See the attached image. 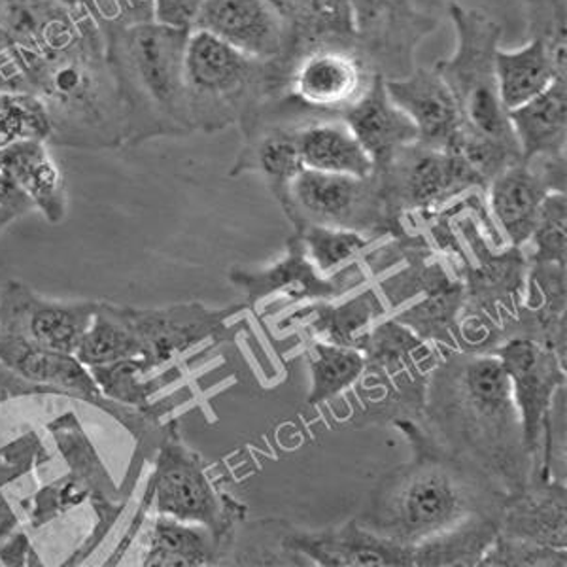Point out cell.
I'll list each match as a JSON object with an SVG mask.
<instances>
[{"mask_svg": "<svg viewBox=\"0 0 567 567\" xmlns=\"http://www.w3.org/2000/svg\"><path fill=\"white\" fill-rule=\"evenodd\" d=\"M245 167L259 168L269 176L272 182V192L277 194L282 187L288 186L297 173L303 167L297 152L296 135L293 130L269 131L267 135L259 136L254 152H246Z\"/></svg>", "mask_w": 567, "mask_h": 567, "instance_id": "cell-32", "label": "cell"}, {"mask_svg": "<svg viewBox=\"0 0 567 567\" xmlns=\"http://www.w3.org/2000/svg\"><path fill=\"white\" fill-rule=\"evenodd\" d=\"M293 135L305 168L358 178L374 175L371 157L352 135L349 125L342 122V117L305 123L293 130Z\"/></svg>", "mask_w": 567, "mask_h": 567, "instance_id": "cell-22", "label": "cell"}, {"mask_svg": "<svg viewBox=\"0 0 567 567\" xmlns=\"http://www.w3.org/2000/svg\"><path fill=\"white\" fill-rule=\"evenodd\" d=\"M446 13L456 31V50L433 69L451 87L464 130L520 150L497 91L496 53L502 48V25L488 13L458 2Z\"/></svg>", "mask_w": 567, "mask_h": 567, "instance_id": "cell-3", "label": "cell"}, {"mask_svg": "<svg viewBox=\"0 0 567 567\" xmlns=\"http://www.w3.org/2000/svg\"><path fill=\"white\" fill-rule=\"evenodd\" d=\"M218 560L221 548L207 526L155 516L142 566L200 567L214 566Z\"/></svg>", "mask_w": 567, "mask_h": 567, "instance_id": "cell-24", "label": "cell"}, {"mask_svg": "<svg viewBox=\"0 0 567 567\" xmlns=\"http://www.w3.org/2000/svg\"><path fill=\"white\" fill-rule=\"evenodd\" d=\"M0 363L25 381L65 390L93 403L103 395L90 369L76 355L42 349L4 322H0Z\"/></svg>", "mask_w": 567, "mask_h": 567, "instance_id": "cell-19", "label": "cell"}, {"mask_svg": "<svg viewBox=\"0 0 567 567\" xmlns=\"http://www.w3.org/2000/svg\"><path fill=\"white\" fill-rule=\"evenodd\" d=\"M499 534L545 547L566 548V486L553 478H529L526 488L503 503Z\"/></svg>", "mask_w": 567, "mask_h": 567, "instance_id": "cell-20", "label": "cell"}, {"mask_svg": "<svg viewBox=\"0 0 567 567\" xmlns=\"http://www.w3.org/2000/svg\"><path fill=\"white\" fill-rule=\"evenodd\" d=\"M492 354L502 361L523 427L524 449L532 458V477H550L553 406L566 384V358L526 336L513 337Z\"/></svg>", "mask_w": 567, "mask_h": 567, "instance_id": "cell-5", "label": "cell"}, {"mask_svg": "<svg viewBox=\"0 0 567 567\" xmlns=\"http://www.w3.org/2000/svg\"><path fill=\"white\" fill-rule=\"evenodd\" d=\"M187 29L159 23H144L133 29L127 40L131 63L150 97L168 112L187 110L184 84V50Z\"/></svg>", "mask_w": 567, "mask_h": 567, "instance_id": "cell-17", "label": "cell"}, {"mask_svg": "<svg viewBox=\"0 0 567 567\" xmlns=\"http://www.w3.org/2000/svg\"><path fill=\"white\" fill-rule=\"evenodd\" d=\"M350 7L355 39L369 65L379 63L384 78L409 74L414 48L437 20L416 10L413 0H350Z\"/></svg>", "mask_w": 567, "mask_h": 567, "instance_id": "cell-8", "label": "cell"}, {"mask_svg": "<svg viewBox=\"0 0 567 567\" xmlns=\"http://www.w3.org/2000/svg\"><path fill=\"white\" fill-rule=\"evenodd\" d=\"M194 29L261 63H275L288 45V23L269 0H199Z\"/></svg>", "mask_w": 567, "mask_h": 567, "instance_id": "cell-12", "label": "cell"}, {"mask_svg": "<svg viewBox=\"0 0 567 567\" xmlns=\"http://www.w3.org/2000/svg\"><path fill=\"white\" fill-rule=\"evenodd\" d=\"M373 76L368 59L354 45H310L291 71V97L307 109L342 114L363 95Z\"/></svg>", "mask_w": 567, "mask_h": 567, "instance_id": "cell-10", "label": "cell"}, {"mask_svg": "<svg viewBox=\"0 0 567 567\" xmlns=\"http://www.w3.org/2000/svg\"><path fill=\"white\" fill-rule=\"evenodd\" d=\"M458 0H413L414 7L425 16H439L441 12H446L452 4H456ZM437 20V18H435Z\"/></svg>", "mask_w": 567, "mask_h": 567, "instance_id": "cell-38", "label": "cell"}, {"mask_svg": "<svg viewBox=\"0 0 567 567\" xmlns=\"http://www.w3.org/2000/svg\"><path fill=\"white\" fill-rule=\"evenodd\" d=\"M425 288V297L403 310L398 322L413 329L420 339H439L454 328L458 310L464 305V286L446 277L441 269H433Z\"/></svg>", "mask_w": 567, "mask_h": 567, "instance_id": "cell-27", "label": "cell"}, {"mask_svg": "<svg viewBox=\"0 0 567 567\" xmlns=\"http://www.w3.org/2000/svg\"><path fill=\"white\" fill-rule=\"evenodd\" d=\"M231 280L246 291V305L251 307L278 293L291 301H331L358 286L363 277L352 269L326 277L310 261L301 239L293 235L280 261L265 271H233Z\"/></svg>", "mask_w": 567, "mask_h": 567, "instance_id": "cell-14", "label": "cell"}, {"mask_svg": "<svg viewBox=\"0 0 567 567\" xmlns=\"http://www.w3.org/2000/svg\"><path fill=\"white\" fill-rule=\"evenodd\" d=\"M388 97L419 130L425 148L451 150L464 130L456 99L435 69H416L405 76L384 78Z\"/></svg>", "mask_w": 567, "mask_h": 567, "instance_id": "cell-15", "label": "cell"}, {"mask_svg": "<svg viewBox=\"0 0 567 567\" xmlns=\"http://www.w3.org/2000/svg\"><path fill=\"white\" fill-rule=\"evenodd\" d=\"M0 168L21 192L42 208L50 221L65 216L63 178L37 138L18 141L0 150Z\"/></svg>", "mask_w": 567, "mask_h": 567, "instance_id": "cell-23", "label": "cell"}, {"mask_svg": "<svg viewBox=\"0 0 567 567\" xmlns=\"http://www.w3.org/2000/svg\"><path fill=\"white\" fill-rule=\"evenodd\" d=\"M566 192H550L543 200L528 243L534 245V264L566 267Z\"/></svg>", "mask_w": 567, "mask_h": 567, "instance_id": "cell-35", "label": "cell"}, {"mask_svg": "<svg viewBox=\"0 0 567 567\" xmlns=\"http://www.w3.org/2000/svg\"><path fill=\"white\" fill-rule=\"evenodd\" d=\"M413 446V460L374 488L358 523L393 542L414 545L475 515L499 516L507 492L413 422H398Z\"/></svg>", "mask_w": 567, "mask_h": 567, "instance_id": "cell-2", "label": "cell"}, {"mask_svg": "<svg viewBox=\"0 0 567 567\" xmlns=\"http://www.w3.org/2000/svg\"><path fill=\"white\" fill-rule=\"evenodd\" d=\"M286 23L296 27L301 39L322 44L354 42V13L350 0H293Z\"/></svg>", "mask_w": 567, "mask_h": 567, "instance_id": "cell-30", "label": "cell"}, {"mask_svg": "<svg viewBox=\"0 0 567 567\" xmlns=\"http://www.w3.org/2000/svg\"><path fill=\"white\" fill-rule=\"evenodd\" d=\"M33 207V200L29 199L20 187L16 186L7 173L0 168V231L8 226L12 219L25 214Z\"/></svg>", "mask_w": 567, "mask_h": 567, "instance_id": "cell-37", "label": "cell"}, {"mask_svg": "<svg viewBox=\"0 0 567 567\" xmlns=\"http://www.w3.org/2000/svg\"><path fill=\"white\" fill-rule=\"evenodd\" d=\"M566 560V548L545 547V545H537V543L523 542V539H513V537L497 534L491 547L486 548L478 566L564 567L567 564Z\"/></svg>", "mask_w": 567, "mask_h": 567, "instance_id": "cell-36", "label": "cell"}, {"mask_svg": "<svg viewBox=\"0 0 567 567\" xmlns=\"http://www.w3.org/2000/svg\"><path fill=\"white\" fill-rule=\"evenodd\" d=\"M342 122L368 152L374 175H384L403 150L419 144L416 125L388 97L382 74H374L363 95L342 112Z\"/></svg>", "mask_w": 567, "mask_h": 567, "instance_id": "cell-18", "label": "cell"}, {"mask_svg": "<svg viewBox=\"0 0 567 567\" xmlns=\"http://www.w3.org/2000/svg\"><path fill=\"white\" fill-rule=\"evenodd\" d=\"M297 237L303 243L305 251L318 271L328 277L329 271L347 261L360 258L368 250L371 240L363 233L344 227L307 226L297 227Z\"/></svg>", "mask_w": 567, "mask_h": 567, "instance_id": "cell-31", "label": "cell"}, {"mask_svg": "<svg viewBox=\"0 0 567 567\" xmlns=\"http://www.w3.org/2000/svg\"><path fill=\"white\" fill-rule=\"evenodd\" d=\"M303 315L309 318L312 329L326 337L328 342L361 350L369 333V323L381 315V301L374 291L369 290L347 303L310 307Z\"/></svg>", "mask_w": 567, "mask_h": 567, "instance_id": "cell-28", "label": "cell"}, {"mask_svg": "<svg viewBox=\"0 0 567 567\" xmlns=\"http://www.w3.org/2000/svg\"><path fill=\"white\" fill-rule=\"evenodd\" d=\"M152 492L157 515L207 526L221 548V558L237 526L245 523V505L216 491L199 456L187 451L178 437H168L163 443Z\"/></svg>", "mask_w": 567, "mask_h": 567, "instance_id": "cell-7", "label": "cell"}, {"mask_svg": "<svg viewBox=\"0 0 567 567\" xmlns=\"http://www.w3.org/2000/svg\"><path fill=\"white\" fill-rule=\"evenodd\" d=\"M309 405H322L347 392L360 379L368 360L360 349L333 342H312L309 350Z\"/></svg>", "mask_w": 567, "mask_h": 567, "instance_id": "cell-26", "label": "cell"}, {"mask_svg": "<svg viewBox=\"0 0 567 567\" xmlns=\"http://www.w3.org/2000/svg\"><path fill=\"white\" fill-rule=\"evenodd\" d=\"M275 195L296 229L317 224L360 233L393 231L398 219L388 208L377 175L358 178L301 168L296 178Z\"/></svg>", "mask_w": 567, "mask_h": 567, "instance_id": "cell-6", "label": "cell"}, {"mask_svg": "<svg viewBox=\"0 0 567 567\" xmlns=\"http://www.w3.org/2000/svg\"><path fill=\"white\" fill-rule=\"evenodd\" d=\"M528 40L547 48L556 76L567 80L566 0H524Z\"/></svg>", "mask_w": 567, "mask_h": 567, "instance_id": "cell-33", "label": "cell"}, {"mask_svg": "<svg viewBox=\"0 0 567 567\" xmlns=\"http://www.w3.org/2000/svg\"><path fill=\"white\" fill-rule=\"evenodd\" d=\"M361 352H368L365 360L381 363L382 368L400 369L406 361L422 360L427 355L424 339H420L413 329L398 320H390L369 331L361 344Z\"/></svg>", "mask_w": 567, "mask_h": 567, "instance_id": "cell-34", "label": "cell"}, {"mask_svg": "<svg viewBox=\"0 0 567 567\" xmlns=\"http://www.w3.org/2000/svg\"><path fill=\"white\" fill-rule=\"evenodd\" d=\"M284 548L323 567H419L416 543L393 542L358 520L339 528L305 532L284 526Z\"/></svg>", "mask_w": 567, "mask_h": 567, "instance_id": "cell-11", "label": "cell"}, {"mask_svg": "<svg viewBox=\"0 0 567 567\" xmlns=\"http://www.w3.org/2000/svg\"><path fill=\"white\" fill-rule=\"evenodd\" d=\"M441 446L483 471L507 494L526 488L532 458L511 395L509 379L494 354H456L439 365L427 393Z\"/></svg>", "mask_w": 567, "mask_h": 567, "instance_id": "cell-1", "label": "cell"}, {"mask_svg": "<svg viewBox=\"0 0 567 567\" xmlns=\"http://www.w3.org/2000/svg\"><path fill=\"white\" fill-rule=\"evenodd\" d=\"M486 192L497 226L511 245L520 248L532 237L547 194L566 192V155L515 163L502 171Z\"/></svg>", "mask_w": 567, "mask_h": 567, "instance_id": "cell-9", "label": "cell"}, {"mask_svg": "<svg viewBox=\"0 0 567 567\" xmlns=\"http://www.w3.org/2000/svg\"><path fill=\"white\" fill-rule=\"evenodd\" d=\"M141 349L117 307L99 305L97 315L78 347L76 358L87 369L138 360Z\"/></svg>", "mask_w": 567, "mask_h": 567, "instance_id": "cell-29", "label": "cell"}, {"mask_svg": "<svg viewBox=\"0 0 567 567\" xmlns=\"http://www.w3.org/2000/svg\"><path fill=\"white\" fill-rule=\"evenodd\" d=\"M523 162L566 155L567 80H555L537 97L507 112Z\"/></svg>", "mask_w": 567, "mask_h": 567, "instance_id": "cell-21", "label": "cell"}, {"mask_svg": "<svg viewBox=\"0 0 567 567\" xmlns=\"http://www.w3.org/2000/svg\"><path fill=\"white\" fill-rule=\"evenodd\" d=\"M497 91L503 109H518L529 99L537 97L555 80V66L550 63L547 48L539 40H528L523 48L496 53Z\"/></svg>", "mask_w": 567, "mask_h": 567, "instance_id": "cell-25", "label": "cell"}, {"mask_svg": "<svg viewBox=\"0 0 567 567\" xmlns=\"http://www.w3.org/2000/svg\"><path fill=\"white\" fill-rule=\"evenodd\" d=\"M97 309V303L42 301L25 288L13 286L0 299V322L18 329L42 349L76 355Z\"/></svg>", "mask_w": 567, "mask_h": 567, "instance_id": "cell-16", "label": "cell"}, {"mask_svg": "<svg viewBox=\"0 0 567 567\" xmlns=\"http://www.w3.org/2000/svg\"><path fill=\"white\" fill-rule=\"evenodd\" d=\"M267 65L214 34L194 29L184 50L187 110L213 130L245 117L251 97L265 82Z\"/></svg>", "mask_w": 567, "mask_h": 567, "instance_id": "cell-4", "label": "cell"}, {"mask_svg": "<svg viewBox=\"0 0 567 567\" xmlns=\"http://www.w3.org/2000/svg\"><path fill=\"white\" fill-rule=\"evenodd\" d=\"M248 305L231 309L210 310L200 305H182L167 310L117 309L127 322L136 342H138V363L144 373L155 365H162L173 355L186 352L195 344L224 331L227 318Z\"/></svg>", "mask_w": 567, "mask_h": 567, "instance_id": "cell-13", "label": "cell"}]
</instances>
